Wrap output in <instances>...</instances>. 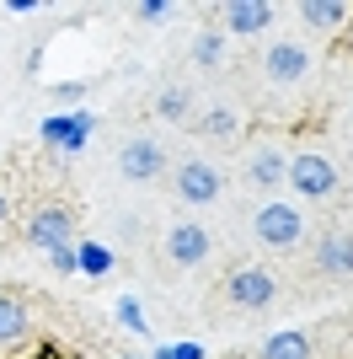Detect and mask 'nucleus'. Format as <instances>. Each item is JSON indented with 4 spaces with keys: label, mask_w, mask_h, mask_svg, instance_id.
I'll list each match as a JSON object with an SVG mask.
<instances>
[{
    "label": "nucleus",
    "mask_w": 353,
    "mask_h": 359,
    "mask_svg": "<svg viewBox=\"0 0 353 359\" xmlns=\"http://www.w3.org/2000/svg\"><path fill=\"white\" fill-rule=\"evenodd\" d=\"M284 300V279L268 263H230L209 290V311L220 316H263Z\"/></svg>",
    "instance_id": "1"
},
{
    "label": "nucleus",
    "mask_w": 353,
    "mask_h": 359,
    "mask_svg": "<svg viewBox=\"0 0 353 359\" xmlns=\"http://www.w3.org/2000/svg\"><path fill=\"white\" fill-rule=\"evenodd\" d=\"M230 188V172L220 161H209L204 150H193V156H176L172 172H166V198H172L176 210H214Z\"/></svg>",
    "instance_id": "2"
},
{
    "label": "nucleus",
    "mask_w": 353,
    "mask_h": 359,
    "mask_svg": "<svg viewBox=\"0 0 353 359\" xmlns=\"http://www.w3.org/2000/svg\"><path fill=\"white\" fill-rule=\"evenodd\" d=\"M150 252H155V269L161 273H193L214 257V231L204 220H193V215H176V220H166L155 231Z\"/></svg>",
    "instance_id": "3"
},
{
    "label": "nucleus",
    "mask_w": 353,
    "mask_h": 359,
    "mask_svg": "<svg viewBox=\"0 0 353 359\" xmlns=\"http://www.w3.org/2000/svg\"><path fill=\"white\" fill-rule=\"evenodd\" d=\"M289 156L294 145L284 135H257L241 145V161H235V182L247 188V194H257V204L263 198H279V188L289 182Z\"/></svg>",
    "instance_id": "4"
},
{
    "label": "nucleus",
    "mask_w": 353,
    "mask_h": 359,
    "mask_svg": "<svg viewBox=\"0 0 353 359\" xmlns=\"http://www.w3.org/2000/svg\"><path fill=\"white\" fill-rule=\"evenodd\" d=\"M247 236L257 252H273V257H289L305 247L310 225H305V210L294 204V198H263L247 220Z\"/></svg>",
    "instance_id": "5"
},
{
    "label": "nucleus",
    "mask_w": 353,
    "mask_h": 359,
    "mask_svg": "<svg viewBox=\"0 0 353 359\" xmlns=\"http://www.w3.org/2000/svg\"><path fill=\"white\" fill-rule=\"evenodd\" d=\"M113 172L123 182H166V172H172V150H166V140L155 135V129H129V135L113 140Z\"/></svg>",
    "instance_id": "6"
},
{
    "label": "nucleus",
    "mask_w": 353,
    "mask_h": 359,
    "mask_svg": "<svg viewBox=\"0 0 353 359\" xmlns=\"http://www.w3.org/2000/svg\"><path fill=\"white\" fill-rule=\"evenodd\" d=\"M310 279H316V290H342L353 285V225H321L316 236H310Z\"/></svg>",
    "instance_id": "7"
},
{
    "label": "nucleus",
    "mask_w": 353,
    "mask_h": 359,
    "mask_svg": "<svg viewBox=\"0 0 353 359\" xmlns=\"http://www.w3.org/2000/svg\"><path fill=\"white\" fill-rule=\"evenodd\" d=\"M294 198H305V204H332V198L342 194V172L338 161L326 156V150L316 145H294L289 156V182H284Z\"/></svg>",
    "instance_id": "8"
},
{
    "label": "nucleus",
    "mask_w": 353,
    "mask_h": 359,
    "mask_svg": "<svg viewBox=\"0 0 353 359\" xmlns=\"http://www.w3.org/2000/svg\"><path fill=\"white\" fill-rule=\"evenodd\" d=\"M257 81L263 86H273V91H289V86H300L310 75V65H316V54H310V43L305 38H268L263 48H257Z\"/></svg>",
    "instance_id": "9"
},
{
    "label": "nucleus",
    "mask_w": 353,
    "mask_h": 359,
    "mask_svg": "<svg viewBox=\"0 0 353 359\" xmlns=\"http://www.w3.org/2000/svg\"><path fill=\"white\" fill-rule=\"evenodd\" d=\"M70 236H75V204L70 198H43L27 215V225H22V241L32 252H59V247H70Z\"/></svg>",
    "instance_id": "10"
},
{
    "label": "nucleus",
    "mask_w": 353,
    "mask_h": 359,
    "mask_svg": "<svg viewBox=\"0 0 353 359\" xmlns=\"http://www.w3.org/2000/svg\"><path fill=\"white\" fill-rule=\"evenodd\" d=\"M198 86L193 81H166V86H155V97H150V118L166 123V129H193V118H198Z\"/></svg>",
    "instance_id": "11"
},
{
    "label": "nucleus",
    "mask_w": 353,
    "mask_h": 359,
    "mask_svg": "<svg viewBox=\"0 0 353 359\" xmlns=\"http://www.w3.org/2000/svg\"><path fill=\"white\" fill-rule=\"evenodd\" d=\"M32 306H27V295L22 290H6L0 285V359H11V354H22V348L32 344Z\"/></svg>",
    "instance_id": "12"
},
{
    "label": "nucleus",
    "mask_w": 353,
    "mask_h": 359,
    "mask_svg": "<svg viewBox=\"0 0 353 359\" xmlns=\"http://www.w3.org/2000/svg\"><path fill=\"white\" fill-rule=\"evenodd\" d=\"M209 16H214L220 32H247V38H257V32H268L279 22V6H273V0H225V6H209Z\"/></svg>",
    "instance_id": "13"
},
{
    "label": "nucleus",
    "mask_w": 353,
    "mask_h": 359,
    "mask_svg": "<svg viewBox=\"0 0 353 359\" xmlns=\"http://www.w3.org/2000/svg\"><path fill=\"white\" fill-rule=\"evenodd\" d=\"M193 135L198 140H220V145H235L241 140V107L235 102H204L198 118H193Z\"/></svg>",
    "instance_id": "14"
},
{
    "label": "nucleus",
    "mask_w": 353,
    "mask_h": 359,
    "mask_svg": "<svg viewBox=\"0 0 353 359\" xmlns=\"http://www.w3.org/2000/svg\"><path fill=\"white\" fill-rule=\"evenodd\" d=\"M294 22L305 32H316V38H326V32H338L342 22H353V6L348 0H300V6H294Z\"/></svg>",
    "instance_id": "15"
},
{
    "label": "nucleus",
    "mask_w": 353,
    "mask_h": 359,
    "mask_svg": "<svg viewBox=\"0 0 353 359\" xmlns=\"http://www.w3.org/2000/svg\"><path fill=\"white\" fill-rule=\"evenodd\" d=\"M310 354H316V344H310V332H300V327H284L263 344V359H310Z\"/></svg>",
    "instance_id": "16"
},
{
    "label": "nucleus",
    "mask_w": 353,
    "mask_h": 359,
    "mask_svg": "<svg viewBox=\"0 0 353 359\" xmlns=\"http://www.w3.org/2000/svg\"><path fill=\"white\" fill-rule=\"evenodd\" d=\"M220 60H225V32L209 22V27L198 32V43H193V65H198V70H220Z\"/></svg>",
    "instance_id": "17"
},
{
    "label": "nucleus",
    "mask_w": 353,
    "mask_h": 359,
    "mask_svg": "<svg viewBox=\"0 0 353 359\" xmlns=\"http://www.w3.org/2000/svg\"><path fill=\"white\" fill-rule=\"evenodd\" d=\"M129 16L134 22H166V16H176V6H161V0L155 6H129Z\"/></svg>",
    "instance_id": "18"
},
{
    "label": "nucleus",
    "mask_w": 353,
    "mask_h": 359,
    "mask_svg": "<svg viewBox=\"0 0 353 359\" xmlns=\"http://www.w3.org/2000/svg\"><path fill=\"white\" fill-rule=\"evenodd\" d=\"M11 210H16V188H11V177L0 172V225L11 220Z\"/></svg>",
    "instance_id": "19"
},
{
    "label": "nucleus",
    "mask_w": 353,
    "mask_h": 359,
    "mask_svg": "<svg viewBox=\"0 0 353 359\" xmlns=\"http://www.w3.org/2000/svg\"><path fill=\"white\" fill-rule=\"evenodd\" d=\"M97 359H145V354H134V348H102Z\"/></svg>",
    "instance_id": "20"
},
{
    "label": "nucleus",
    "mask_w": 353,
    "mask_h": 359,
    "mask_svg": "<svg viewBox=\"0 0 353 359\" xmlns=\"http://www.w3.org/2000/svg\"><path fill=\"white\" fill-rule=\"evenodd\" d=\"M348 123H353V102H348Z\"/></svg>",
    "instance_id": "21"
}]
</instances>
